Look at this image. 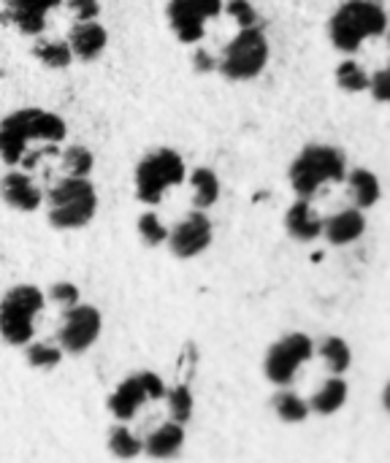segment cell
Listing matches in <instances>:
<instances>
[{
    "mask_svg": "<svg viewBox=\"0 0 390 463\" xmlns=\"http://www.w3.org/2000/svg\"><path fill=\"white\" fill-rule=\"evenodd\" d=\"M65 133H68V125L60 114L38 109V106L16 109L0 119V160L14 168L22 163L33 141L60 144Z\"/></svg>",
    "mask_w": 390,
    "mask_h": 463,
    "instance_id": "cell-1",
    "label": "cell"
},
{
    "mask_svg": "<svg viewBox=\"0 0 390 463\" xmlns=\"http://www.w3.org/2000/svg\"><path fill=\"white\" fill-rule=\"evenodd\" d=\"M385 30L388 14L377 0H345L328 22L331 43L345 54L358 52L366 38H380Z\"/></svg>",
    "mask_w": 390,
    "mask_h": 463,
    "instance_id": "cell-2",
    "label": "cell"
},
{
    "mask_svg": "<svg viewBox=\"0 0 390 463\" xmlns=\"http://www.w3.org/2000/svg\"><path fill=\"white\" fill-rule=\"evenodd\" d=\"M347 176V160L339 146L309 144L299 152L290 165V187L299 198L309 201L323 184L342 182Z\"/></svg>",
    "mask_w": 390,
    "mask_h": 463,
    "instance_id": "cell-3",
    "label": "cell"
},
{
    "mask_svg": "<svg viewBox=\"0 0 390 463\" xmlns=\"http://www.w3.org/2000/svg\"><path fill=\"white\" fill-rule=\"evenodd\" d=\"M98 212V193L90 176H65L46 195L49 222L60 231H76L92 222Z\"/></svg>",
    "mask_w": 390,
    "mask_h": 463,
    "instance_id": "cell-4",
    "label": "cell"
},
{
    "mask_svg": "<svg viewBox=\"0 0 390 463\" xmlns=\"http://www.w3.org/2000/svg\"><path fill=\"white\" fill-rule=\"evenodd\" d=\"M187 176V168H185V160L179 152L168 149V146H160V149H152L141 157V163L136 165V195L141 203L147 206H155L163 201V193L168 187H176L182 184Z\"/></svg>",
    "mask_w": 390,
    "mask_h": 463,
    "instance_id": "cell-5",
    "label": "cell"
},
{
    "mask_svg": "<svg viewBox=\"0 0 390 463\" xmlns=\"http://www.w3.org/2000/svg\"><path fill=\"white\" fill-rule=\"evenodd\" d=\"M43 309V293L35 285H16L0 301V336L3 342L22 347L33 342L35 315Z\"/></svg>",
    "mask_w": 390,
    "mask_h": 463,
    "instance_id": "cell-6",
    "label": "cell"
},
{
    "mask_svg": "<svg viewBox=\"0 0 390 463\" xmlns=\"http://www.w3.org/2000/svg\"><path fill=\"white\" fill-rule=\"evenodd\" d=\"M269 62V38L258 27H244L239 35L223 49V57L217 60V71L228 81H250L255 79Z\"/></svg>",
    "mask_w": 390,
    "mask_h": 463,
    "instance_id": "cell-7",
    "label": "cell"
},
{
    "mask_svg": "<svg viewBox=\"0 0 390 463\" xmlns=\"http://www.w3.org/2000/svg\"><path fill=\"white\" fill-rule=\"evenodd\" d=\"M315 345L307 334H288L285 339H280L277 345H271L269 355H266V377L274 385H290L296 372L312 358Z\"/></svg>",
    "mask_w": 390,
    "mask_h": 463,
    "instance_id": "cell-8",
    "label": "cell"
},
{
    "mask_svg": "<svg viewBox=\"0 0 390 463\" xmlns=\"http://www.w3.org/2000/svg\"><path fill=\"white\" fill-rule=\"evenodd\" d=\"M223 11V0H168V24L182 43H198L206 22Z\"/></svg>",
    "mask_w": 390,
    "mask_h": 463,
    "instance_id": "cell-9",
    "label": "cell"
},
{
    "mask_svg": "<svg viewBox=\"0 0 390 463\" xmlns=\"http://www.w3.org/2000/svg\"><path fill=\"white\" fill-rule=\"evenodd\" d=\"M100 328H103V320H100V312L95 307L76 304V307L65 309L62 326L57 331L60 350L71 353V355H79V353L90 350L95 345V339L100 336Z\"/></svg>",
    "mask_w": 390,
    "mask_h": 463,
    "instance_id": "cell-10",
    "label": "cell"
},
{
    "mask_svg": "<svg viewBox=\"0 0 390 463\" xmlns=\"http://www.w3.org/2000/svg\"><path fill=\"white\" fill-rule=\"evenodd\" d=\"M212 220L204 214V212H190L174 231H168V247L176 258L182 260H190V258H198L201 252L209 250L212 244Z\"/></svg>",
    "mask_w": 390,
    "mask_h": 463,
    "instance_id": "cell-11",
    "label": "cell"
},
{
    "mask_svg": "<svg viewBox=\"0 0 390 463\" xmlns=\"http://www.w3.org/2000/svg\"><path fill=\"white\" fill-rule=\"evenodd\" d=\"M62 0H8L0 14L3 24H14L22 35H41L46 27V16Z\"/></svg>",
    "mask_w": 390,
    "mask_h": 463,
    "instance_id": "cell-12",
    "label": "cell"
},
{
    "mask_svg": "<svg viewBox=\"0 0 390 463\" xmlns=\"http://www.w3.org/2000/svg\"><path fill=\"white\" fill-rule=\"evenodd\" d=\"M109 43V33L100 22H76L68 33V46L73 60L92 62L103 54Z\"/></svg>",
    "mask_w": 390,
    "mask_h": 463,
    "instance_id": "cell-13",
    "label": "cell"
},
{
    "mask_svg": "<svg viewBox=\"0 0 390 463\" xmlns=\"http://www.w3.org/2000/svg\"><path fill=\"white\" fill-rule=\"evenodd\" d=\"M0 198L16 212H35L43 203V193L22 171H8L0 179Z\"/></svg>",
    "mask_w": 390,
    "mask_h": 463,
    "instance_id": "cell-14",
    "label": "cell"
},
{
    "mask_svg": "<svg viewBox=\"0 0 390 463\" xmlns=\"http://www.w3.org/2000/svg\"><path fill=\"white\" fill-rule=\"evenodd\" d=\"M366 231V217L361 209H342L334 217L323 220V236L334 244V247H345L353 244L364 236Z\"/></svg>",
    "mask_w": 390,
    "mask_h": 463,
    "instance_id": "cell-15",
    "label": "cell"
},
{
    "mask_svg": "<svg viewBox=\"0 0 390 463\" xmlns=\"http://www.w3.org/2000/svg\"><path fill=\"white\" fill-rule=\"evenodd\" d=\"M285 231L296 239V241H315L323 236V220L320 214L309 206V201L299 198L288 214H285Z\"/></svg>",
    "mask_w": 390,
    "mask_h": 463,
    "instance_id": "cell-16",
    "label": "cell"
},
{
    "mask_svg": "<svg viewBox=\"0 0 390 463\" xmlns=\"http://www.w3.org/2000/svg\"><path fill=\"white\" fill-rule=\"evenodd\" d=\"M144 404H147V393H144V388H141L138 374L122 380V383L117 385V391L109 396V410H111V415H114L117 420H130V418H136V412H138Z\"/></svg>",
    "mask_w": 390,
    "mask_h": 463,
    "instance_id": "cell-17",
    "label": "cell"
},
{
    "mask_svg": "<svg viewBox=\"0 0 390 463\" xmlns=\"http://www.w3.org/2000/svg\"><path fill=\"white\" fill-rule=\"evenodd\" d=\"M182 445H185V429L179 423H166L157 431H152L147 442H141L144 448L141 453H147L155 461H168L182 450Z\"/></svg>",
    "mask_w": 390,
    "mask_h": 463,
    "instance_id": "cell-18",
    "label": "cell"
},
{
    "mask_svg": "<svg viewBox=\"0 0 390 463\" xmlns=\"http://www.w3.org/2000/svg\"><path fill=\"white\" fill-rule=\"evenodd\" d=\"M345 179L350 182V193H353V198H356V209L364 212V209H372V206L380 201L383 187H380V179H377L372 171L356 168V171H350Z\"/></svg>",
    "mask_w": 390,
    "mask_h": 463,
    "instance_id": "cell-19",
    "label": "cell"
},
{
    "mask_svg": "<svg viewBox=\"0 0 390 463\" xmlns=\"http://www.w3.org/2000/svg\"><path fill=\"white\" fill-rule=\"evenodd\" d=\"M190 187H193V206L198 212H206L209 206L217 203L220 198V179L212 168L201 165L190 174Z\"/></svg>",
    "mask_w": 390,
    "mask_h": 463,
    "instance_id": "cell-20",
    "label": "cell"
},
{
    "mask_svg": "<svg viewBox=\"0 0 390 463\" xmlns=\"http://www.w3.org/2000/svg\"><path fill=\"white\" fill-rule=\"evenodd\" d=\"M345 402H347V383L339 380V377H334V380H328L307 404H309L312 412H318V415L326 418V415L339 412V410L345 407Z\"/></svg>",
    "mask_w": 390,
    "mask_h": 463,
    "instance_id": "cell-21",
    "label": "cell"
},
{
    "mask_svg": "<svg viewBox=\"0 0 390 463\" xmlns=\"http://www.w3.org/2000/svg\"><path fill=\"white\" fill-rule=\"evenodd\" d=\"M320 358L326 361L328 372L339 377V374H345V372L350 369V364H353V350H350V345H347L345 339L328 336V339H323V345H320Z\"/></svg>",
    "mask_w": 390,
    "mask_h": 463,
    "instance_id": "cell-22",
    "label": "cell"
},
{
    "mask_svg": "<svg viewBox=\"0 0 390 463\" xmlns=\"http://www.w3.org/2000/svg\"><path fill=\"white\" fill-rule=\"evenodd\" d=\"M33 57L52 68V71H60V68H68L73 62V54H71V46L68 41H38L33 46Z\"/></svg>",
    "mask_w": 390,
    "mask_h": 463,
    "instance_id": "cell-23",
    "label": "cell"
},
{
    "mask_svg": "<svg viewBox=\"0 0 390 463\" xmlns=\"http://www.w3.org/2000/svg\"><path fill=\"white\" fill-rule=\"evenodd\" d=\"M166 399H168V415H171V423H190L193 418V410H195V399H193V391L187 385H176L171 391H166Z\"/></svg>",
    "mask_w": 390,
    "mask_h": 463,
    "instance_id": "cell-24",
    "label": "cell"
},
{
    "mask_svg": "<svg viewBox=\"0 0 390 463\" xmlns=\"http://www.w3.org/2000/svg\"><path fill=\"white\" fill-rule=\"evenodd\" d=\"M274 412L285 423H304L307 415H309V404L301 396H296L290 391H282V393L274 396Z\"/></svg>",
    "mask_w": 390,
    "mask_h": 463,
    "instance_id": "cell-25",
    "label": "cell"
},
{
    "mask_svg": "<svg viewBox=\"0 0 390 463\" xmlns=\"http://www.w3.org/2000/svg\"><path fill=\"white\" fill-rule=\"evenodd\" d=\"M337 84L345 92H366L369 90V73L356 60H342L337 65Z\"/></svg>",
    "mask_w": 390,
    "mask_h": 463,
    "instance_id": "cell-26",
    "label": "cell"
},
{
    "mask_svg": "<svg viewBox=\"0 0 390 463\" xmlns=\"http://www.w3.org/2000/svg\"><path fill=\"white\" fill-rule=\"evenodd\" d=\"M109 450H111L117 458L130 461V458H136L144 448H141V439H138L136 434H130V429L117 426V429H111V434H109Z\"/></svg>",
    "mask_w": 390,
    "mask_h": 463,
    "instance_id": "cell-27",
    "label": "cell"
},
{
    "mask_svg": "<svg viewBox=\"0 0 390 463\" xmlns=\"http://www.w3.org/2000/svg\"><path fill=\"white\" fill-rule=\"evenodd\" d=\"M92 165H95V157L81 144H73L62 152V168L68 171V176H90Z\"/></svg>",
    "mask_w": 390,
    "mask_h": 463,
    "instance_id": "cell-28",
    "label": "cell"
},
{
    "mask_svg": "<svg viewBox=\"0 0 390 463\" xmlns=\"http://www.w3.org/2000/svg\"><path fill=\"white\" fill-rule=\"evenodd\" d=\"M138 236L144 239V244L149 247H160L168 239V228L160 222V217L155 212H144L138 217Z\"/></svg>",
    "mask_w": 390,
    "mask_h": 463,
    "instance_id": "cell-29",
    "label": "cell"
},
{
    "mask_svg": "<svg viewBox=\"0 0 390 463\" xmlns=\"http://www.w3.org/2000/svg\"><path fill=\"white\" fill-rule=\"evenodd\" d=\"M24 358H27V364H30L33 369H54V366L62 361V350L54 347V345H41V342H35V345L27 347Z\"/></svg>",
    "mask_w": 390,
    "mask_h": 463,
    "instance_id": "cell-30",
    "label": "cell"
},
{
    "mask_svg": "<svg viewBox=\"0 0 390 463\" xmlns=\"http://www.w3.org/2000/svg\"><path fill=\"white\" fill-rule=\"evenodd\" d=\"M225 11L233 16V22L239 24V30L244 27H258V11L250 0H228Z\"/></svg>",
    "mask_w": 390,
    "mask_h": 463,
    "instance_id": "cell-31",
    "label": "cell"
},
{
    "mask_svg": "<svg viewBox=\"0 0 390 463\" xmlns=\"http://www.w3.org/2000/svg\"><path fill=\"white\" fill-rule=\"evenodd\" d=\"M49 298H52L54 304H60L62 309H71V307L79 304V288H76L73 282H54V285L49 288Z\"/></svg>",
    "mask_w": 390,
    "mask_h": 463,
    "instance_id": "cell-32",
    "label": "cell"
},
{
    "mask_svg": "<svg viewBox=\"0 0 390 463\" xmlns=\"http://www.w3.org/2000/svg\"><path fill=\"white\" fill-rule=\"evenodd\" d=\"M369 92L377 103H388L390 100V71L380 68L377 73L369 76Z\"/></svg>",
    "mask_w": 390,
    "mask_h": 463,
    "instance_id": "cell-33",
    "label": "cell"
},
{
    "mask_svg": "<svg viewBox=\"0 0 390 463\" xmlns=\"http://www.w3.org/2000/svg\"><path fill=\"white\" fill-rule=\"evenodd\" d=\"M65 5L73 11L76 22H95L100 16V3L98 0H65Z\"/></svg>",
    "mask_w": 390,
    "mask_h": 463,
    "instance_id": "cell-34",
    "label": "cell"
},
{
    "mask_svg": "<svg viewBox=\"0 0 390 463\" xmlns=\"http://www.w3.org/2000/svg\"><path fill=\"white\" fill-rule=\"evenodd\" d=\"M138 380H141V388L147 393V402H160L166 396V385H163V380L155 372H141Z\"/></svg>",
    "mask_w": 390,
    "mask_h": 463,
    "instance_id": "cell-35",
    "label": "cell"
},
{
    "mask_svg": "<svg viewBox=\"0 0 390 463\" xmlns=\"http://www.w3.org/2000/svg\"><path fill=\"white\" fill-rule=\"evenodd\" d=\"M193 62H195V68H198V71H212V68H217V60H214V57H209L204 49H198V52H195V60H193Z\"/></svg>",
    "mask_w": 390,
    "mask_h": 463,
    "instance_id": "cell-36",
    "label": "cell"
}]
</instances>
